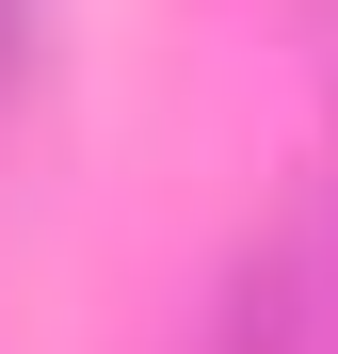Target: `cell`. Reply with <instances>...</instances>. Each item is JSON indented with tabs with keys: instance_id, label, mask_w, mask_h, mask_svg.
<instances>
[{
	"instance_id": "cell-1",
	"label": "cell",
	"mask_w": 338,
	"mask_h": 354,
	"mask_svg": "<svg viewBox=\"0 0 338 354\" xmlns=\"http://www.w3.org/2000/svg\"><path fill=\"white\" fill-rule=\"evenodd\" d=\"M32 65H48V0H0V97H32Z\"/></svg>"
}]
</instances>
